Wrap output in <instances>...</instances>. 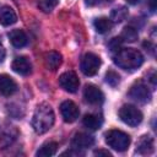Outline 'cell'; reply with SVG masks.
<instances>
[{"label": "cell", "mask_w": 157, "mask_h": 157, "mask_svg": "<svg viewBox=\"0 0 157 157\" xmlns=\"http://www.w3.org/2000/svg\"><path fill=\"white\" fill-rule=\"evenodd\" d=\"M54 112L48 103H40L33 114L32 126L37 134L47 132L54 124Z\"/></svg>", "instance_id": "obj_1"}, {"label": "cell", "mask_w": 157, "mask_h": 157, "mask_svg": "<svg viewBox=\"0 0 157 157\" xmlns=\"http://www.w3.org/2000/svg\"><path fill=\"white\" fill-rule=\"evenodd\" d=\"M114 63L124 69V70H129L132 71L137 67H140L144 63V56L142 54L134 48H123L119 49L115 55H114Z\"/></svg>", "instance_id": "obj_2"}, {"label": "cell", "mask_w": 157, "mask_h": 157, "mask_svg": "<svg viewBox=\"0 0 157 157\" xmlns=\"http://www.w3.org/2000/svg\"><path fill=\"white\" fill-rule=\"evenodd\" d=\"M105 142L117 151H125L130 145V136L121 130H109L105 134Z\"/></svg>", "instance_id": "obj_3"}, {"label": "cell", "mask_w": 157, "mask_h": 157, "mask_svg": "<svg viewBox=\"0 0 157 157\" xmlns=\"http://www.w3.org/2000/svg\"><path fill=\"white\" fill-rule=\"evenodd\" d=\"M119 118L130 126H137L142 121V113L131 104H125L119 109Z\"/></svg>", "instance_id": "obj_4"}, {"label": "cell", "mask_w": 157, "mask_h": 157, "mask_svg": "<svg viewBox=\"0 0 157 157\" xmlns=\"http://www.w3.org/2000/svg\"><path fill=\"white\" fill-rule=\"evenodd\" d=\"M101 66V59L98 55L93 54V53H87L82 56L81 59V71L86 75V76H93L98 72V69Z\"/></svg>", "instance_id": "obj_5"}, {"label": "cell", "mask_w": 157, "mask_h": 157, "mask_svg": "<svg viewBox=\"0 0 157 157\" xmlns=\"http://www.w3.org/2000/svg\"><path fill=\"white\" fill-rule=\"evenodd\" d=\"M59 85L67 92H76L78 86H80V81H78V77L77 75L74 72V71H66L64 74L60 75L59 77Z\"/></svg>", "instance_id": "obj_6"}, {"label": "cell", "mask_w": 157, "mask_h": 157, "mask_svg": "<svg viewBox=\"0 0 157 157\" xmlns=\"http://www.w3.org/2000/svg\"><path fill=\"white\" fill-rule=\"evenodd\" d=\"M129 97L139 103H146L151 99V92L148 91L146 85H144L142 82H137L130 88Z\"/></svg>", "instance_id": "obj_7"}, {"label": "cell", "mask_w": 157, "mask_h": 157, "mask_svg": "<svg viewBox=\"0 0 157 157\" xmlns=\"http://www.w3.org/2000/svg\"><path fill=\"white\" fill-rule=\"evenodd\" d=\"M60 113L66 123H74L80 115V110L72 101H64L60 104Z\"/></svg>", "instance_id": "obj_8"}, {"label": "cell", "mask_w": 157, "mask_h": 157, "mask_svg": "<svg viewBox=\"0 0 157 157\" xmlns=\"http://www.w3.org/2000/svg\"><path fill=\"white\" fill-rule=\"evenodd\" d=\"M94 144V139L92 135H88L86 132H77L74 135L72 140H71V147L76 151H81V150H86L88 147H91Z\"/></svg>", "instance_id": "obj_9"}, {"label": "cell", "mask_w": 157, "mask_h": 157, "mask_svg": "<svg viewBox=\"0 0 157 157\" xmlns=\"http://www.w3.org/2000/svg\"><path fill=\"white\" fill-rule=\"evenodd\" d=\"M83 97H85L86 102H88L91 104H99L104 99L103 92L98 87H96L94 85H87L85 87V90H83Z\"/></svg>", "instance_id": "obj_10"}, {"label": "cell", "mask_w": 157, "mask_h": 157, "mask_svg": "<svg viewBox=\"0 0 157 157\" xmlns=\"http://www.w3.org/2000/svg\"><path fill=\"white\" fill-rule=\"evenodd\" d=\"M17 91V83L13 81L12 77H10L6 74L0 75V93L2 96H12Z\"/></svg>", "instance_id": "obj_11"}, {"label": "cell", "mask_w": 157, "mask_h": 157, "mask_svg": "<svg viewBox=\"0 0 157 157\" xmlns=\"http://www.w3.org/2000/svg\"><path fill=\"white\" fill-rule=\"evenodd\" d=\"M12 70L20 75H28L32 70V65L26 56H17L12 61Z\"/></svg>", "instance_id": "obj_12"}, {"label": "cell", "mask_w": 157, "mask_h": 157, "mask_svg": "<svg viewBox=\"0 0 157 157\" xmlns=\"http://www.w3.org/2000/svg\"><path fill=\"white\" fill-rule=\"evenodd\" d=\"M17 21V16L15 11L10 6H2L0 9V23L2 26H11Z\"/></svg>", "instance_id": "obj_13"}, {"label": "cell", "mask_w": 157, "mask_h": 157, "mask_svg": "<svg viewBox=\"0 0 157 157\" xmlns=\"http://www.w3.org/2000/svg\"><path fill=\"white\" fill-rule=\"evenodd\" d=\"M10 42L16 48H22L27 44V36L22 29H12L9 33Z\"/></svg>", "instance_id": "obj_14"}, {"label": "cell", "mask_w": 157, "mask_h": 157, "mask_svg": "<svg viewBox=\"0 0 157 157\" xmlns=\"http://www.w3.org/2000/svg\"><path fill=\"white\" fill-rule=\"evenodd\" d=\"M44 63L48 70L55 71L61 64V55L56 52H49L44 56Z\"/></svg>", "instance_id": "obj_15"}, {"label": "cell", "mask_w": 157, "mask_h": 157, "mask_svg": "<svg viewBox=\"0 0 157 157\" xmlns=\"http://www.w3.org/2000/svg\"><path fill=\"white\" fill-rule=\"evenodd\" d=\"M155 148V145H153V139L151 136H142L140 140H139V144H137V148H136V152L139 153H142V155H146V153H151Z\"/></svg>", "instance_id": "obj_16"}, {"label": "cell", "mask_w": 157, "mask_h": 157, "mask_svg": "<svg viewBox=\"0 0 157 157\" xmlns=\"http://www.w3.org/2000/svg\"><path fill=\"white\" fill-rule=\"evenodd\" d=\"M16 132L12 128H2L0 126V148L6 147L15 140Z\"/></svg>", "instance_id": "obj_17"}, {"label": "cell", "mask_w": 157, "mask_h": 157, "mask_svg": "<svg viewBox=\"0 0 157 157\" xmlns=\"http://www.w3.org/2000/svg\"><path fill=\"white\" fill-rule=\"evenodd\" d=\"M82 124L90 130H97L102 125V118L96 114H86L82 119Z\"/></svg>", "instance_id": "obj_18"}, {"label": "cell", "mask_w": 157, "mask_h": 157, "mask_svg": "<svg viewBox=\"0 0 157 157\" xmlns=\"http://www.w3.org/2000/svg\"><path fill=\"white\" fill-rule=\"evenodd\" d=\"M58 151V144L54 141H49L45 142L44 145H42V147L37 151V156L38 157H50L54 156Z\"/></svg>", "instance_id": "obj_19"}, {"label": "cell", "mask_w": 157, "mask_h": 157, "mask_svg": "<svg viewBox=\"0 0 157 157\" xmlns=\"http://www.w3.org/2000/svg\"><path fill=\"white\" fill-rule=\"evenodd\" d=\"M93 26H94V29L98 32V33H107L112 29L113 27V22L107 18V17H99V18H96L94 22H93Z\"/></svg>", "instance_id": "obj_20"}, {"label": "cell", "mask_w": 157, "mask_h": 157, "mask_svg": "<svg viewBox=\"0 0 157 157\" xmlns=\"http://www.w3.org/2000/svg\"><path fill=\"white\" fill-rule=\"evenodd\" d=\"M128 17V9L125 6H119L112 10L110 12V21L114 23H120Z\"/></svg>", "instance_id": "obj_21"}, {"label": "cell", "mask_w": 157, "mask_h": 157, "mask_svg": "<svg viewBox=\"0 0 157 157\" xmlns=\"http://www.w3.org/2000/svg\"><path fill=\"white\" fill-rule=\"evenodd\" d=\"M137 31L134 28V27H125L120 34V39L121 42H129V43H132L137 39Z\"/></svg>", "instance_id": "obj_22"}, {"label": "cell", "mask_w": 157, "mask_h": 157, "mask_svg": "<svg viewBox=\"0 0 157 157\" xmlns=\"http://www.w3.org/2000/svg\"><path fill=\"white\" fill-rule=\"evenodd\" d=\"M59 0H38V6L43 12H50L56 5Z\"/></svg>", "instance_id": "obj_23"}, {"label": "cell", "mask_w": 157, "mask_h": 157, "mask_svg": "<svg viewBox=\"0 0 157 157\" xmlns=\"http://www.w3.org/2000/svg\"><path fill=\"white\" fill-rule=\"evenodd\" d=\"M119 81H120V77H119V75L115 71L110 70V71H108L105 74V82L108 85H110L112 87H115L119 83Z\"/></svg>", "instance_id": "obj_24"}, {"label": "cell", "mask_w": 157, "mask_h": 157, "mask_svg": "<svg viewBox=\"0 0 157 157\" xmlns=\"http://www.w3.org/2000/svg\"><path fill=\"white\" fill-rule=\"evenodd\" d=\"M121 39H120V37H115V38H113L110 42H109V44H108V47H109V49L113 52V53H117L119 49H120V45H121Z\"/></svg>", "instance_id": "obj_25"}, {"label": "cell", "mask_w": 157, "mask_h": 157, "mask_svg": "<svg viewBox=\"0 0 157 157\" xmlns=\"http://www.w3.org/2000/svg\"><path fill=\"white\" fill-rule=\"evenodd\" d=\"M94 156H108V157H110L112 153L109 151H107V150H96L94 151Z\"/></svg>", "instance_id": "obj_26"}, {"label": "cell", "mask_w": 157, "mask_h": 157, "mask_svg": "<svg viewBox=\"0 0 157 157\" xmlns=\"http://www.w3.org/2000/svg\"><path fill=\"white\" fill-rule=\"evenodd\" d=\"M102 0H86V5L87 6H96L98 4H101Z\"/></svg>", "instance_id": "obj_27"}, {"label": "cell", "mask_w": 157, "mask_h": 157, "mask_svg": "<svg viewBox=\"0 0 157 157\" xmlns=\"http://www.w3.org/2000/svg\"><path fill=\"white\" fill-rule=\"evenodd\" d=\"M5 58V49H4V45L0 43V63L4 60Z\"/></svg>", "instance_id": "obj_28"}, {"label": "cell", "mask_w": 157, "mask_h": 157, "mask_svg": "<svg viewBox=\"0 0 157 157\" xmlns=\"http://www.w3.org/2000/svg\"><path fill=\"white\" fill-rule=\"evenodd\" d=\"M148 6H150L151 11L153 12L156 10V0H148Z\"/></svg>", "instance_id": "obj_29"}, {"label": "cell", "mask_w": 157, "mask_h": 157, "mask_svg": "<svg viewBox=\"0 0 157 157\" xmlns=\"http://www.w3.org/2000/svg\"><path fill=\"white\" fill-rule=\"evenodd\" d=\"M126 1H128L130 5H136V4H137L140 0H126Z\"/></svg>", "instance_id": "obj_30"}, {"label": "cell", "mask_w": 157, "mask_h": 157, "mask_svg": "<svg viewBox=\"0 0 157 157\" xmlns=\"http://www.w3.org/2000/svg\"><path fill=\"white\" fill-rule=\"evenodd\" d=\"M102 1H104V2H109V1H112V0H102Z\"/></svg>", "instance_id": "obj_31"}]
</instances>
